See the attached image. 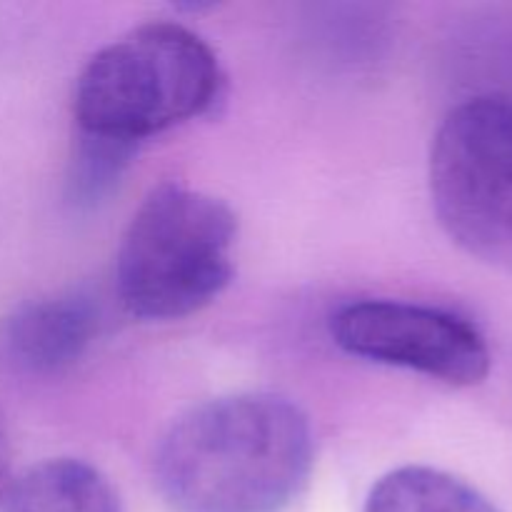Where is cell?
Wrapping results in <instances>:
<instances>
[{
    "instance_id": "2",
    "label": "cell",
    "mask_w": 512,
    "mask_h": 512,
    "mask_svg": "<svg viewBox=\"0 0 512 512\" xmlns=\"http://www.w3.org/2000/svg\"><path fill=\"white\" fill-rule=\"evenodd\" d=\"M225 90L218 58L178 23H145L105 45L75 83L78 133L138 145L200 118Z\"/></svg>"
},
{
    "instance_id": "9",
    "label": "cell",
    "mask_w": 512,
    "mask_h": 512,
    "mask_svg": "<svg viewBox=\"0 0 512 512\" xmlns=\"http://www.w3.org/2000/svg\"><path fill=\"white\" fill-rule=\"evenodd\" d=\"M135 155V145L78 133L68 170V198L78 208H93L118 185Z\"/></svg>"
},
{
    "instance_id": "6",
    "label": "cell",
    "mask_w": 512,
    "mask_h": 512,
    "mask_svg": "<svg viewBox=\"0 0 512 512\" xmlns=\"http://www.w3.org/2000/svg\"><path fill=\"white\" fill-rule=\"evenodd\" d=\"M100 308L90 295L60 293L15 308L0 323V365L25 378L73 368L93 345Z\"/></svg>"
},
{
    "instance_id": "3",
    "label": "cell",
    "mask_w": 512,
    "mask_h": 512,
    "mask_svg": "<svg viewBox=\"0 0 512 512\" xmlns=\"http://www.w3.org/2000/svg\"><path fill=\"white\" fill-rule=\"evenodd\" d=\"M238 218L220 198L163 183L130 220L115 260L123 308L140 320H178L213 303L235 273Z\"/></svg>"
},
{
    "instance_id": "1",
    "label": "cell",
    "mask_w": 512,
    "mask_h": 512,
    "mask_svg": "<svg viewBox=\"0 0 512 512\" xmlns=\"http://www.w3.org/2000/svg\"><path fill=\"white\" fill-rule=\"evenodd\" d=\"M313 428L283 395L240 393L180 415L155 450L175 512H280L313 470Z\"/></svg>"
},
{
    "instance_id": "7",
    "label": "cell",
    "mask_w": 512,
    "mask_h": 512,
    "mask_svg": "<svg viewBox=\"0 0 512 512\" xmlns=\"http://www.w3.org/2000/svg\"><path fill=\"white\" fill-rule=\"evenodd\" d=\"M0 512H123L113 485L83 460L58 458L30 468L5 493Z\"/></svg>"
},
{
    "instance_id": "5",
    "label": "cell",
    "mask_w": 512,
    "mask_h": 512,
    "mask_svg": "<svg viewBox=\"0 0 512 512\" xmlns=\"http://www.w3.org/2000/svg\"><path fill=\"white\" fill-rule=\"evenodd\" d=\"M330 333L348 355L413 370L455 388H473L490 373V348L483 333L443 308L360 300L333 315Z\"/></svg>"
},
{
    "instance_id": "8",
    "label": "cell",
    "mask_w": 512,
    "mask_h": 512,
    "mask_svg": "<svg viewBox=\"0 0 512 512\" xmlns=\"http://www.w3.org/2000/svg\"><path fill=\"white\" fill-rule=\"evenodd\" d=\"M365 512H500L483 493L445 470L408 465L373 485Z\"/></svg>"
},
{
    "instance_id": "4",
    "label": "cell",
    "mask_w": 512,
    "mask_h": 512,
    "mask_svg": "<svg viewBox=\"0 0 512 512\" xmlns=\"http://www.w3.org/2000/svg\"><path fill=\"white\" fill-rule=\"evenodd\" d=\"M430 193L453 243L512 273V100L480 95L445 115L430 150Z\"/></svg>"
},
{
    "instance_id": "10",
    "label": "cell",
    "mask_w": 512,
    "mask_h": 512,
    "mask_svg": "<svg viewBox=\"0 0 512 512\" xmlns=\"http://www.w3.org/2000/svg\"><path fill=\"white\" fill-rule=\"evenodd\" d=\"M13 485V443H10L8 425L0 415V503Z\"/></svg>"
}]
</instances>
